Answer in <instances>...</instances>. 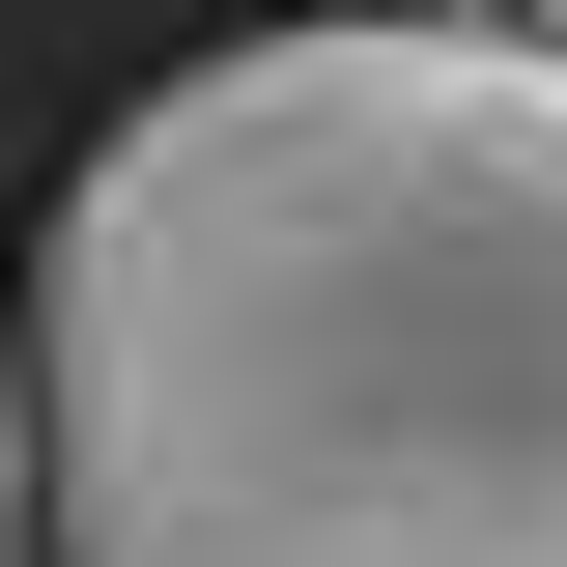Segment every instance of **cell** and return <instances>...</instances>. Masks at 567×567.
<instances>
[{
  "label": "cell",
  "instance_id": "1",
  "mask_svg": "<svg viewBox=\"0 0 567 567\" xmlns=\"http://www.w3.org/2000/svg\"><path fill=\"white\" fill-rule=\"evenodd\" d=\"M58 567H567V58L227 29L29 227Z\"/></svg>",
  "mask_w": 567,
  "mask_h": 567
},
{
  "label": "cell",
  "instance_id": "3",
  "mask_svg": "<svg viewBox=\"0 0 567 567\" xmlns=\"http://www.w3.org/2000/svg\"><path fill=\"white\" fill-rule=\"evenodd\" d=\"M398 29H539V0H398Z\"/></svg>",
  "mask_w": 567,
  "mask_h": 567
},
{
  "label": "cell",
  "instance_id": "2",
  "mask_svg": "<svg viewBox=\"0 0 567 567\" xmlns=\"http://www.w3.org/2000/svg\"><path fill=\"white\" fill-rule=\"evenodd\" d=\"M0 567H29V284H0Z\"/></svg>",
  "mask_w": 567,
  "mask_h": 567
},
{
  "label": "cell",
  "instance_id": "4",
  "mask_svg": "<svg viewBox=\"0 0 567 567\" xmlns=\"http://www.w3.org/2000/svg\"><path fill=\"white\" fill-rule=\"evenodd\" d=\"M539 58H567V0H539Z\"/></svg>",
  "mask_w": 567,
  "mask_h": 567
}]
</instances>
